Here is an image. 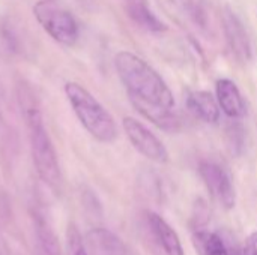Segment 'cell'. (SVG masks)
<instances>
[{
    "label": "cell",
    "mask_w": 257,
    "mask_h": 255,
    "mask_svg": "<svg viewBox=\"0 0 257 255\" xmlns=\"http://www.w3.org/2000/svg\"><path fill=\"white\" fill-rule=\"evenodd\" d=\"M53 2H56V0H53Z\"/></svg>",
    "instance_id": "21"
},
{
    "label": "cell",
    "mask_w": 257,
    "mask_h": 255,
    "mask_svg": "<svg viewBox=\"0 0 257 255\" xmlns=\"http://www.w3.org/2000/svg\"><path fill=\"white\" fill-rule=\"evenodd\" d=\"M66 98L83 125V128L98 141L111 143L117 137V126L111 114L78 83H66Z\"/></svg>",
    "instance_id": "3"
},
{
    "label": "cell",
    "mask_w": 257,
    "mask_h": 255,
    "mask_svg": "<svg viewBox=\"0 0 257 255\" xmlns=\"http://www.w3.org/2000/svg\"><path fill=\"white\" fill-rule=\"evenodd\" d=\"M170 3H173V5H176V6H182V8H185V2L184 0H169Z\"/></svg>",
    "instance_id": "19"
},
{
    "label": "cell",
    "mask_w": 257,
    "mask_h": 255,
    "mask_svg": "<svg viewBox=\"0 0 257 255\" xmlns=\"http://www.w3.org/2000/svg\"><path fill=\"white\" fill-rule=\"evenodd\" d=\"M18 44L17 36L6 23H0V56L2 57H11L17 53Z\"/></svg>",
    "instance_id": "16"
},
{
    "label": "cell",
    "mask_w": 257,
    "mask_h": 255,
    "mask_svg": "<svg viewBox=\"0 0 257 255\" xmlns=\"http://www.w3.org/2000/svg\"><path fill=\"white\" fill-rule=\"evenodd\" d=\"M0 126H2V114H0Z\"/></svg>",
    "instance_id": "20"
},
{
    "label": "cell",
    "mask_w": 257,
    "mask_h": 255,
    "mask_svg": "<svg viewBox=\"0 0 257 255\" xmlns=\"http://www.w3.org/2000/svg\"><path fill=\"white\" fill-rule=\"evenodd\" d=\"M148 224H149V228H151L155 240L158 242V245L164 251V254L185 255L178 233L169 225V222L163 216H160L155 212H149L148 213Z\"/></svg>",
    "instance_id": "9"
},
{
    "label": "cell",
    "mask_w": 257,
    "mask_h": 255,
    "mask_svg": "<svg viewBox=\"0 0 257 255\" xmlns=\"http://www.w3.org/2000/svg\"><path fill=\"white\" fill-rule=\"evenodd\" d=\"M242 255H257V231H253L245 239Z\"/></svg>",
    "instance_id": "18"
},
{
    "label": "cell",
    "mask_w": 257,
    "mask_h": 255,
    "mask_svg": "<svg viewBox=\"0 0 257 255\" xmlns=\"http://www.w3.org/2000/svg\"><path fill=\"white\" fill-rule=\"evenodd\" d=\"M221 21L230 51L235 54L238 60L248 62L251 59V42L244 24L236 17V14L229 8H224Z\"/></svg>",
    "instance_id": "7"
},
{
    "label": "cell",
    "mask_w": 257,
    "mask_h": 255,
    "mask_svg": "<svg viewBox=\"0 0 257 255\" xmlns=\"http://www.w3.org/2000/svg\"><path fill=\"white\" fill-rule=\"evenodd\" d=\"M188 108L199 119L206 123H217L220 120V105L218 101L205 90L193 92L188 96Z\"/></svg>",
    "instance_id": "11"
},
{
    "label": "cell",
    "mask_w": 257,
    "mask_h": 255,
    "mask_svg": "<svg viewBox=\"0 0 257 255\" xmlns=\"http://www.w3.org/2000/svg\"><path fill=\"white\" fill-rule=\"evenodd\" d=\"M33 15L42 29L59 44L71 47L78 39V26L74 17L53 0H41L33 6Z\"/></svg>",
    "instance_id": "4"
},
{
    "label": "cell",
    "mask_w": 257,
    "mask_h": 255,
    "mask_svg": "<svg viewBox=\"0 0 257 255\" xmlns=\"http://www.w3.org/2000/svg\"><path fill=\"white\" fill-rule=\"evenodd\" d=\"M68 255H89L78 230L74 225L68 230Z\"/></svg>",
    "instance_id": "17"
},
{
    "label": "cell",
    "mask_w": 257,
    "mask_h": 255,
    "mask_svg": "<svg viewBox=\"0 0 257 255\" xmlns=\"http://www.w3.org/2000/svg\"><path fill=\"white\" fill-rule=\"evenodd\" d=\"M87 243L93 255H128L123 242L105 228H95L89 231Z\"/></svg>",
    "instance_id": "10"
},
{
    "label": "cell",
    "mask_w": 257,
    "mask_h": 255,
    "mask_svg": "<svg viewBox=\"0 0 257 255\" xmlns=\"http://www.w3.org/2000/svg\"><path fill=\"white\" fill-rule=\"evenodd\" d=\"M114 66L131 101L164 108L175 107V96L167 83L142 57L120 51L114 57Z\"/></svg>",
    "instance_id": "1"
},
{
    "label": "cell",
    "mask_w": 257,
    "mask_h": 255,
    "mask_svg": "<svg viewBox=\"0 0 257 255\" xmlns=\"http://www.w3.org/2000/svg\"><path fill=\"white\" fill-rule=\"evenodd\" d=\"M199 173L209 194L226 209L230 210L236 204V192L229 173L212 161H203L199 165Z\"/></svg>",
    "instance_id": "6"
},
{
    "label": "cell",
    "mask_w": 257,
    "mask_h": 255,
    "mask_svg": "<svg viewBox=\"0 0 257 255\" xmlns=\"http://www.w3.org/2000/svg\"><path fill=\"white\" fill-rule=\"evenodd\" d=\"M217 101L223 113L230 119H241L247 113L244 98L232 80L223 78L217 81Z\"/></svg>",
    "instance_id": "8"
},
{
    "label": "cell",
    "mask_w": 257,
    "mask_h": 255,
    "mask_svg": "<svg viewBox=\"0 0 257 255\" xmlns=\"http://www.w3.org/2000/svg\"><path fill=\"white\" fill-rule=\"evenodd\" d=\"M126 11L131 20L148 32L157 33V32L167 30V26L154 14L151 6H148L146 0H128Z\"/></svg>",
    "instance_id": "12"
},
{
    "label": "cell",
    "mask_w": 257,
    "mask_h": 255,
    "mask_svg": "<svg viewBox=\"0 0 257 255\" xmlns=\"http://www.w3.org/2000/svg\"><path fill=\"white\" fill-rule=\"evenodd\" d=\"M122 126L134 149L145 158L158 164H164L169 161V152L166 146L142 122L136 120L134 117H123Z\"/></svg>",
    "instance_id": "5"
},
{
    "label": "cell",
    "mask_w": 257,
    "mask_h": 255,
    "mask_svg": "<svg viewBox=\"0 0 257 255\" xmlns=\"http://www.w3.org/2000/svg\"><path fill=\"white\" fill-rule=\"evenodd\" d=\"M18 101H20L23 117L29 129L30 150H32V158L36 173L44 183H47L53 189H57L62 180L59 161L54 146L50 140V135L44 126L42 116L36 105V101L32 92L23 87H20L18 90Z\"/></svg>",
    "instance_id": "2"
},
{
    "label": "cell",
    "mask_w": 257,
    "mask_h": 255,
    "mask_svg": "<svg viewBox=\"0 0 257 255\" xmlns=\"http://www.w3.org/2000/svg\"><path fill=\"white\" fill-rule=\"evenodd\" d=\"M193 243L199 255H232L223 237L209 230H199L193 234Z\"/></svg>",
    "instance_id": "14"
},
{
    "label": "cell",
    "mask_w": 257,
    "mask_h": 255,
    "mask_svg": "<svg viewBox=\"0 0 257 255\" xmlns=\"http://www.w3.org/2000/svg\"><path fill=\"white\" fill-rule=\"evenodd\" d=\"M134 108L143 114L148 120H151L154 125L164 131H176L179 128V119L173 113V108H164L158 105H149L137 101H131Z\"/></svg>",
    "instance_id": "13"
},
{
    "label": "cell",
    "mask_w": 257,
    "mask_h": 255,
    "mask_svg": "<svg viewBox=\"0 0 257 255\" xmlns=\"http://www.w3.org/2000/svg\"><path fill=\"white\" fill-rule=\"evenodd\" d=\"M36 234H38V240L44 249V252L47 255H62L60 251V243L54 234V231L51 230V227L41 218L36 219Z\"/></svg>",
    "instance_id": "15"
}]
</instances>
